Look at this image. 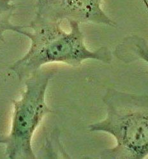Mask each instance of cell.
<instances>
[{
  "label": "cell",
  "instance_id": "obj_1",
  "mask_svg": "<svg viewBox=\"0 0 148 159\" xmlns=\"http://www.w3.org/2000/svg\"><path fill=\"white\" fill-rule=\"evenodd\" d=\"M68 23L70 31L66 32L60 22L35 16L29 25H20L17 33L28 38L31 44L27 52L10 66V70L19 80L25 81L49 63H61L78 67L89 60L111 62L112 54L107 48L88 49L80 24L74 21Z\"/></svg>",
  "mask_w": 148,
  "mask_h": 159
},
{
  "label": "cell",
  "instance_id": "obj_2",
  "mask_svg": "<svg viewBox=\"0 0 148 159\" xmlns=\"http://www.w3.org/2000/svg\"><path fill=\"white\" fill-rule=\"evenodd\" d=\"M104 119L90 124V132L111 135L116 144L106 148L102 157L142 159L148 157V96L107 89L104 97Z\"/></svg>",
  "mask_w": 148,
  "mask_h": 159
},
{
  "label": "cell",
  "instance_id": "obj_3",
  "mask_svg": "<svg viewBox=\"0 0 148 159\" xmlns=\"http://www.w3.org/2000/svg\"><path fill=\"white\" fill-rule=\"evenodd\" d=\"M53 73L39 70L25 80L20 98L13 101L10 130L0 143L5 146L10 159H34L32 139L42 121L52 110L46 102V93Z\"/></svg>",
  "mask_w": 148,
  "mask_h": 159
},
{
  "label": "cell",
  "instance_id": "obj_4",
  "mask_svg": "<svg viewBox=\"0 0 148 159\" xmlns=\"http://www.w3.org/2000/svg\"><path fill=\"white\" fill-rule=\"evenodd\" d=\"M101 4L102 0H41L35 5V16L60 23L67 20L116 27Z\"/></svg>",
  "mask_w": 148,
  "mask_h": 159
},
{
  "label": "cell",
  "instance_id": "obj_5",
  "mask_svg": "<svg viewBox=\"0 0 148 159\" xmlns=\"http://www.w3.org/2000/svg\"><path fill=\"white\" fill-rule=\"evenodd\" d=\"M15 0H0V42L5 41V33L8 31L17 33L20 25H14L11 19L16 6Z\"/></svg>",
  "mask_w": 148,
  "mask_h": 159
},
{
  "label": "cell",
  "instance_id": "obj_6",
  "mask_svg": "<svg viewBox=\"0 0 148 159\" xmlns=\"http://www.w3.org/2000/svg\"><path fill=\"white\" fill-rule=\"evenodd\" d=\"M123 43L129 46V49H133L129 52H133L134 56H137L138 59L148 64V43L145 39L138 36H132L128 37Z\"/></svg>",
  "mask_w": 148,
  "mask_h": 159
},
{
  "label": "cell",
  "instance_id": "obj_7",
  "mask_svg": "<svg viewBox=\"0 0 148 159\" xmlns=\"http://www.w3.org/2000/svg\"><path fill=\"white\" fill-rule=\"evenodd\" d=\"M142 2H143L144 5H145L147 12H148V0H142Z\"/></svg>",
  "mask_w": 148,
  "mask_h": 159
},
{
  "label": "cell",
  "instance_id": "obj_8",
  "mask_svg": "<svg viewBox=\"0 0 148 159\" xmlns=\"http://www.w3.org/2000/svg\"><path fill=\"white\" fill-rule=\"evenodd\" d=\"M26 1H28V2H29L31 3H33L34 4H37L38 2L41 1V0H26Z\"/></svg>",
  "mask_w": 148,
  "mask_h": 159
}]
</instances>
